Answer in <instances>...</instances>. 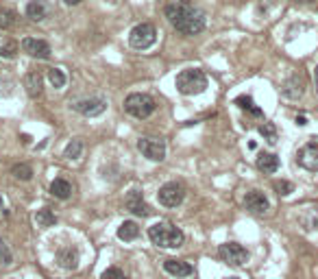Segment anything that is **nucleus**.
I'll use <instances>...</instances> for the list:
<instances>
[{
	"mask_svg": "<svg viewBox=\"0 0 318 279\" xmlns=\"http://www.w3.org/2000/svg\"><path fill=\"white\" fill-rule=\"evenodd\" d=\"M0 212H3V196H0Z\"/></svg>",
	"mask_w": 318,
	"mask_h": 279,
	"instance_id": "c9c22d12",
	"label": "nucleus"
},
{
	"mask_svg": "<svg viewBox=\"0 0 318 279\" xmlns=\"http://www.w3.org/2000/svg\"><path fill=\"white\" fill-rule=\"evenodd\" d=\"M257 168L262 170V172H277L279 170V157L277 155H273V153H259L257 155Z\"/></svg>",
	"mask_w": 318,
	"mask_h": 279,
	"instance_id": "f3484780",
	"label": "nucleus"
},
{
	"mask_svg": "<svg viewBox=\"0 0 318 279\" xmlns=\"http://www.w3.org/2000/svg\"><path fill=\"white\" fill-rule=\"evenodd\" d=\"M164 270H166L168 275L177 277V279L194 275V268L187 264V262H181V260H166V262H164Z\"/></svg>",
	"mask_w": 318,
	"mask_h": 279,
	"instance_id": "2eb2a0df",
	"label": "nucleus"
},
{
	"mask_svg": "<svg viewBox=\"0 0 318 279\" xmlns=\"http://www.w3.org/2000/svg\"><path fill=\"white\" fill-rule=\"evenodd\" d=\"M15 22V15L9 9H0V29H9Z\"/></svg>",
	"mask_w": 318,
	"mask_h": 279,
	"instance_id": "bb28decb",
	"label": "nucleus"
},
{
	"mask_svg": "<svg viewBox=\"0 0 318 279\" xmlns=\"http://www.w3.org/2000/svg\"><path fill=\"white\" fill-rule=\"evenodd\" d=\"M275 190L279 192L281 196H288V194L295 192V185H292L290 181H277V183H275Z\"/></svg>",
	"mask_w": 318,
	"mask_h": 279,
	"instance_id": "7c9ffc66",
	"label": "nucleus"
},
{
	"mask_svg": "<svg viewBox=\"0 0 318 279\" xmlns=\"http://www.w3.org/2000/svg\"><path fill=\"white\" fill-rule=\"evenodd\" d=\"M107 109V101L105 98H85V101H79L75 103V111L83 113L87 118H94V116H101V113Z\"/></svg>",
	"mask_w": 318,
	"mask_h": 279,
	"instance_id": "9d476101",
	"label": "nucleus"
},
{
	"mask_svg": "<svg viewBox=\"0 0 318 279\" xmlns=\"http://www.w3.org/2000/svg\"><path fill=\"white\" fill-rule=\"evenodd\" d=\"M227 279H238V277H227Z\"/></svg>",
	"mask_w": 318,
	"mask_h": 279,
	"instance_id": "4c0bfd02",
	"label": "nucleus"
},
{
	"mask_svg": "<svg viewBox=\"0 0 318 279\" xmlns=\"http://www.w3.org/2000/svg\"><path fill=\"white\" fill-rule=\"evenodd\" d=\"M297 164L309 172H318V142H307L297 153Z\"/></svg>",
	"mask_w": 318,
	"mask_h": 279,
	"instance_id": "1a4fd4ad",
	"label": "nucleus"
},
{
	"mask_svg": "<svg viewBox=\"0 0 318 279\" xmlns=\"http://www.w3.org/2000/svg\"><path fill=\"white\" fill-rule=\"evenodd\" d=\"M81 153H83V142H81V140L77 137V140H72V142L66 146V151H63V157H68V159H79Z\"/></svg>",
	"mask_w": 318,
	"mask_h": 279,
	"instance_id": "b1692460",
	"label": "nucleus"
},
{
	"mask_svg": "<svg viewBox=\"0 0 318 279\" xmlns=\"http://www.w3.org/2000/svg\"><path fill=\"white\" fill-rule=\"evenodd\" d=\"M48 79H51V83L55 87H63V85H66V75H63L59 68H51V70H48Z\"/></svg>",
	"mask_w": 318,
	"mask_h": 279,
	"instance_id": "a878e982",
	"label": "nucleus"
},
{
	"mask_svg": "<svg viewBox=\"0 0 318 279\" xmlns=\"http://www.w3.org/2000/svg\"><path fill=\"white\" fill-rule=\"evenodd\" d=\"M35 223H37V227H53L55 223H57V216L53 214L51 210H39L37 214H35Z\"/></svg>",
	"mask_w": 318,
	"mask_h": 279,
	"instance_id": "4be33fe9",
	"label": "nucleus"
},
{
	"mask_svg": "<svg viewBox=\"0 0 318 279\" xmlns=\"http://www.w3.org/2000/svg\"><path fill=\"white\" fill-rule=\"evenodd\" d=\"M244 207L249 212H253V214H266L268 207H271V203H268L264 192L251 190V192H247V196H244Z\"/></svg>",
	"mask_w": 318,
	"mask_h": 279,
	"instance_id": "9b49d317",
	"label": "nucleus"
},
{
	"mask_svg": "<svg viewBox=\"0 0 318 279\" xmlns=\"http://www.w3.org/2000/svg\"><path fill=\"white\" fill-rule=\"evenodd\" d=\"M314 79H316V89H318V68H316V72H314Z\"/></svg>",
	"mask_w": 318,
	"mask_h": 279,
	"instance_id": "f704fd0d",
	"label": "nucleus"
},
{
	"mask_svg": "<svg viewBox=\"0 0 318 279\" xmlns=\"http://www.w3.org/2000/svg\"><path fill=\"white\" fill-rule=\"evenodd\" d=\"M155 39H157V31H155L153 24L149 22H142L133 27V31L129 33V44L137 51H146V48H151L155 44Z\"/></svg>",
	"mask_w": 318,
	"mask_h": 279,
	"instance_id": "39448f33",
	"label": "nucleus"
},
{
	"mask_svg": "<svg viewBox=\"0 0 318 279\" xmlns=\"http://www.w3.org/2000/svg\"><path fill=\"white\" fill-rule=\"evenodd\" d=\"M183 199H185V188L177 181L164 183L157 192V201L164 205V207H177V205L183 203Z\"/></svg>",
	"mask_w": 318,
	"mask_h": 279,
	"instance_id": "423d86ee",
	"label": "nucleus"
},
{
	"mask_svg": "<svg viewBox=\"0 0 318 279\" xmlns=\"http://www.w3.org/2000/svg\"><path fill=\"white\" fill-rule=\"evenodd\" d=\"M0 258H3V262H5V264H11V262H13L11 251L7 249V244H5L3 240H0Z\"/></svg>",
	"mask_w": 318,
	"mask_h": 279,
	"instance_id": "2f4dec72",
	"label": "nucleus"
},
{
	"mask_svg": "<svg viewBox=\"0 0 318 279\" xmlns=\"http://www.w3.org/2000/svg\"><path fill=\"white\" fill-rule=\"evenodd\" d=\"M101 279H129L125 273H122V270L120 268H116V266H111V268H107V270H105V273H103V277Z\"/></svg>",
	"mask_w": 318,
	"mask_h": 279,
	"instance_id": "c756f323",
	"label": "nucleus"
},
{
	"mask_svg": "<svg viewBox=\"0 0 318 279\" xmlns=\"http://www.w3.org/2000/svg\"><path fill=\"white\" fill-rule=\"evenodd\" d=\"M259 133L264 135V140L268 144H275L277 142V127L273 125V122H264L262 127H259Z\"/></svg>",
	"mask_w": 318,
	"mask_h": 279,
	"instance_id": "393cba45",
	"label": "nucleus"
},
{
	"mask_svg": "<svg viewBox=\"0 0 318 279\" xmlns=\"http://www.w3.org/2000/svg\"><path fill=\"white\" fill-rule=\"evenodd\" d=\"M297 125H299V127H305V125H307V118H305V116H297Z\"/></svg>",
	"mask_w": 318,
	"mask_h": 279,
	"instance_id": "473e14b6",
	"label": "nucleus"
},
{
	"mask_svg": "<svg viewBox=\"0 0 318 279\" xmlns=\"http://www.w3.org/2000/svg\"><path fill=\"white\" fill-rule=\"evenodd\" d=\"M15 51H18V44H15V42H7L5 46H0V57L11 59V57L15 55Z\"/></svg>",
	"mask_w": 318,
	"mask_h": 279,
	"instance_id": "c85d7f7f",
	"label": "nucleus"
},
{
	"mask_svg": "<svg viewBox=\"0 0 318 279\" xmlns=\"http://www.w3.org/2000/svg\"><path fill=\"white\" fill-rule=\"evenodd\" d=\"M22 51L29 53L31 57H37V59H48V57H51V46H48L44 39H35V37H24Z\"/></svg>",
	"mask_w": 318,
	"mask_h": 279,
	"instance_id": "ddd939ff",
	"label": "nucleus"
},
{
	"mask_svg": "<svg viewBox=\"0 0 318 279\" xmlns=\"http://www.w3.org/2000/svg\"><path fill=\"white\" fill-rule=\"evenodd\" d=\"M235 105H238L240 109H249V111L255 109V103H253V98H251V96H247V94H242V96L235 98Z\"/></svg>",
	"mask_w": 318,
	"mask_h": 279,
	"instance_id": "cd10ccee",
	"label": "nucleus"
},
{
	"mask_svg": "<svg viewBox=\"0 0 318 279\" xmlns=\"http://www.w3.org/2000/svg\"><path fill=\"white\" fill-rule=\"evenodd\" d=\"M57 262H59L61 268H68V270H75L79 266V251L77 249H61L59 253H57Z\"/></svg>",
	"mask_w": 318,
	"mask_h": 279,
	"instance_id": "dca6fc26",
	"label": "nucleus"
},
{
	"mask_svg": "<svg viewBox=\"0 0 318 279\" xmlns=\"http://www.w3.org/2000/svg\"><path fill=\"white\" fill-rule=\"evenodd\" d=\"M24 87H27V94L31 98H35L42 94V75L39 72H29L27 77H24Z\"/></svg>",
	"mask_w": 318,
	"mask_h": 279,
	"instance_id": "a211bd4d",
	"label": "nucleus"
},
{
	"mask_svg": "<svg viewBox=\"0 0 318 279\" xmlns=\"http://www.w3.org/2000/svg\"><path fill=\"white\" fill-rule=\"evenodd\" d=\"M155 109H157L155 98L149 96V94H140V92H137V94H129L125 98V111L131 113L133 118L144 120V118H149Z\"/></svg>",
	"mask_w": 318,
	"mask_h": 279,
	"instance_id": "20e7f679",
	"label": "nucleus"
},
{
	"mask_svg": "<svg viewBox=\"0 0 318 279\" xmlns=\"http://www.w3.org/2000/svg\"><path fill=\"white\" fill-rule=\"evenodd\" d=\"M303 92H305V79H303V75H292L281 85V94L285 98H290V101H299V98L303 96Z\"/></svg>",
	"mask_w": 318,
	"mask_h": 279,
	"instance_id": "4468645a",
	"label": "nucleus"
},
{
	"mask_svg": "<svg viewBox=\"0 0 318 279\" xmlns=\"http://www.w3.org/2000/svg\"><path fill=\"white\" fill-rule=\"evenodd\" d=\"M218 255L223 258L227 264H231V266H242V264H247V262H249V251L244 249L242 244H238V242L220 244Z\"/></svg>",
	"mask_w": 318,
	"mask_h": 279,
	"instance_id": "6e6552de",
	"label": "nucleus"
},
{
	"mask_svg": "<svg viewBox=\"0 0 318 279\" xmlns=\"http://www.w3.org/2000/svg\"><path fill=\"white\" fill-rule=\"evenodd\" d=\"M177 89L181 92L183 96H192V94H201L205 92L207 87V77L205 72L199 70V68H187L183 72L177 75Z\"/></svg>",
	"mask_w": 318,
	"mask_h": 279,
	"instance_id": "7ed1b4c3",
	"label": "nucleus"
},
{
	"mask_svg": "<svg viewBox=\"0 0 318 279\" xmlns=\"http://www.w3.org/2000/svg\"><path fill=\"white\" fill-rule=\"evenodd\" d=\"M297 3H312V0H297Z\"/></svg>",
	"mask_w": 318,
	"mask_h": 279,
	"instance_id": "e433bc0d",
	"label": "nucleus"
},
{
	"mask_svg": "<svg viewBox=\"0 0 318 279\" xmlns=\"http://www.w3.org/2000/svg\"><path fill=\"white\" fill-rule=\"evenodd\" d=\"M61 3H63V5H68V7H72V5H79L81 0H61Z\"/></svg>",
	"mask_w": 318,
	"mask_h": 279,
	"instance_id": "72a5a7b5",
	"label": "nucleus"
},
{
	"mask_svg": "<svg viewBox=\"0 0 318 279\" xmlns=\"http://www.w3.org/2000/svg\"><path fill=\"white\" fill-rule=\"evenodd\" d=\"M27 15L35 22H42L46 18V7L42 3H37V0H33V3L27 5Z\"/></svg>",
	"mask_w": 318,
	"mask_h": 279,
	"instance_id": "412c9836",
	"label": "nucleus"
},
{
	"mask_svg": "<svg viewBox=\"0 0 318 279\" xmlns=\"http://www.w3.org/2000/svg\"><path fill=\"white\" fill-rule=\"evenodd\" d=\"M51 194L57 196V199H68L72 194V185L66 181V179H55L51 183Z\"/></svg>",
	"mask_w": 318,
	"mask_h": 279,
	"instance_id": "aec40b11",
	"label": "nucleus"
},
{
	"mask_svg": "<svg viewBox=\"0 0 318 279\" xmlns=\"http://www.w3.org/2000/svg\"><path fill=\"white\" fill-rule=\"evenodd\" d=\"M149 238L155 247L161 249H179L185 242V234L168 220H159V223L149 227Z\"/></svg>",
	"mask_w": 318,
	"mask_h": 279,
	"instance_id": "f03ea898",
	"label": "nucleus"
},
{
	"mask_svg": "<svg viewBox=\"0 0 318 279\" xmlns=\"http://www.w3.org/2000/svg\"><path fill=\"white\" fill-rule=\"evenodd\" d=\"M137 149L151 161H161L166 157V142L161 137H142L137 142Z\"/></svg>",
	"mask_w": 318,
	"mask_h": 279,
	"instance_id": "0eeeda50",
	"label": "nucleus"
},
{
	"mask_svg": "<svg viewBox=\"0 0 318 279\" xmlns=\"http://www.w3.org/2000/svg\"><path fill=\"white\" fill-rule=\"evenodd\" d=\"M11 175L15 179H20V181H29V179L33 177V168H31L29 164H15L11 168Z\"/></svg>",
	"mask_w": 318,
	"mask_h": 279,
	"instance_id": "5701e85b",
	"label": "nucleus"
},
{
	"mask_svg": "<svg viewBox=\"0 0 318 279\" xmlns=\"http://www.w3.org/2000/svg\"><path fill=\"white\" fill-rule=\"evenodd\" d=\"M137 236H140V227H137L133 220H125V223L118 227V238H120V240L131 242V240H135Z\"/></svg>",
	"mask_w": 318,
	"mask_h": 279,
	"instance_id": "6ab92c4d",
	"label": "nucleus"
},
{
	"mask_svg": "<svg viewBox=\"0 0 318 279\" xmlns=\"http://www.w3.org/2000/svg\"><path fill=\"white\" fill-rule=\"evenodd\" d=\"M125 205H127V210L131 212V214H135V216H142V218L151 216V207L144 203V196H142L140 190H131V192H129L127 199H125Z\"/></svg>",
	"mask_w": 318,
	"mask_h": 279,
	"instance_id": "f8f14e48",
	"label": "nucleus"
},
{
	"mask_svg": "<svg viewBox=\"0 0 318 279\" xmlns=\"http://www.w3.org/2000/svg\"><path fill=\"white\" fill-rule=\"evenodd\" d=\"M166 20L181 35H199L205 29V13L199 7L183 3V0H177L166 7Z\"/></svg>",
	"mask_w": 318,
	"mask_h": 279,
	"instance_id": "f257e3e1",
	"label": "nucleus"
}]
</instances>
